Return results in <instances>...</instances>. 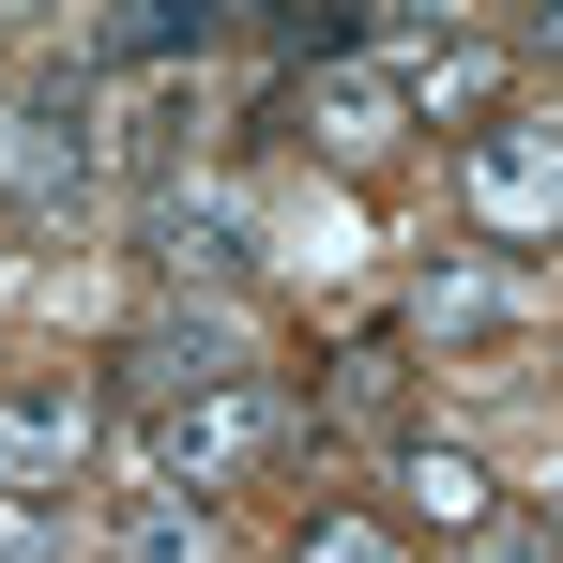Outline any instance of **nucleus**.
Wrapping results in <instances>:
<instances>
[{
  "label": "nucleus",
  "instance_id": "7",
  "mask_svg": "<svg viewBox=\"0 0 563 563\" xmlns=\"http://www.w3.org/2000/svg\"><path fill=\"white\" fill-rule=\"evenodd\" d=\"M380 77H396L411 122H472V137L503 122V46H472V31H396V62H380Z\"/></svg>",
  "mask_w": 563,
  "mask_h": 563
},
{
  "label": "nucleus",
  "instance_id": "8",
  "mask_svg": "<svg viewBox=\"0 0 563 563\" xmlns=\"http://www.w3.org/2000/svg\"><path fill=\"white\" fill-rule=\"evenodd\" d=\"M396 122H411V107H396L380 62H335L320 92H289V137H320L335 168H380V153H396Z\"/></svg>",
  "mask_w": 563,
  "mask_h": 563
},
{
  "label": "nucleus",
  "instance_id": "13",
  "mask_svg": "<svg viewBox=\"0 0 563 563\" xmlns=\"http://www.w3.org/2000/svg\"><path fill=\"white\" fill-rule=\"evenodd\" d=\"M289 563H411V549H396L380 518H351V503H335V518H305V549H289Z\"/></svg>",
  "mask_w": 563,
  "mask_h": 563
},
{
  "label": "nucleus",
  "instance_id": "9",
  "mask_svg": "<svg viewBox=\"0 0 563 563\" xmlns=\"http://www.w3.org/2000/svg\"><path fill=\"white\" fill-rule=\"evenodd\" d=\"M518 305H533L518 260H427V289H411V320H427V335H503Z\"/></svg>",
  "mask_w": 563,
  "mask_h": 563
},
{
  "label": "nucleus",
  "instance_id": "6",
  "mask_svg": "<svg viewBox=\"0 0 563 563\" xmlns=\"http://www.w3.org/2000/svg\"><path fill=\"white\" fill-rule=\"evenodd\" d=\"M92 396H77V380H31V396H0V487H15V503H46V487H77V472H92Z\"/></svg>",
  "mask_w": 563,
  "mask_h": 563
},
{
  "label": "nucleus",
  "instance_id": "11",
  "mask_svg": "<svg viewBox=\"0 0 563 563\" xmlns=\"http://www.w3.org/2000/svg\"><path fill=\"white\" fill-rule=\"evenodd\" d=\"M122 563H213V503L198 487H137L122 503Z\"/></svg>",
  "mask_w": 563,
  "mask_h": 563
},
{
  "label": "nucleus",
  "instance_id": "15",
  "mask_svg": "<svg viewBox=\"0 0 563 563\" xmlns=\"http://www.w3.org/2000/svg\"><path fill=\"white\" fill-rule=\"evenodd\" d=\"M472 563H563V549H549V533H487Z\"/></svg>",
  "mask_w": 563,
  "mask_h": 563
},
{
  "label": "nucleus",
  "instance_id": "12",
  "mask_svg": "<svg viewBox=\"0 0 563 563\" xmlns=\"http://www.w3.org/2000/svg\"><path fill=\"white\" fill-rule=\"evenodd\" d=\"M396 380H411V335H351V351H335V411L380 427V411H396Z\"/></svg>",
  "mask_w": 563,
  "mask_h": 563
},
{
  "label": "nucleus",
  "instance_id": "4",
  "mask_svg": "<svg viewBox=\"0 0 563 563\" xmlns=\"http://www.w3.org/2000/svg\"><path fill=\"white\" fill-rule=\"evenodd\" d=\"M275 442H289V396L275 380H229V396H184V411H168L153 457H168V487H229V472H260Z\"/></svg>",
  "mask_w": 563,
  "mask_h": 563
},
{
  "label": "nucleus",
  "instance_id": "3",
  "mask_svg": "<svg viewBox=\"0 0 563 563\" xmlns=\"http://www.w3.org/2000/svg\"><path fill=\"white\" fill-rule=\"evenodd\" d=\"M92 168H107V137H92V92H77V77H46V92L0 107V184L31 198V213L92 198Z\"/></svg>",
  "mask_w": 563,
  "mask_h": 563
},
{
  "label": "nucleus",
  "instance_id": "1",
  "mask_svg": "<svg viewBox=\"0 0 563 563\" xmlns=\"http://www.w3.org/2000/svg\"><path fill=\"white\" fill-rule=\"evenodd\" d=\"M457 198L487 244H563V122H487L457 137Z\"/></svg>",
  "mask_w": 563,
  "mask_h": 563
},
{
  "label": "nucleus",
  "instance_id": "10",
  "mask_svg": "<svg viewBox=\"0 0 563 563\" xmlns=\"http://www.w3.org/2000/svg\"><path fill=\"white\" fill-rule=\"evenodd\" d=\"M396 503L442 518V533H487V472H472L457 442H396Z\"/></svg>",
  "mask_w": 563,
  "mask_h": 563
},
{
  "label": "nucleus",
  "instance_id": "2",
  "mask_svg": "<svg viewBox=\"0 0 563 563\" xmlns=\"http://www.w3.org/2000/svg\"><path fill=\"white\" fill-rule=\"evenodd\" d=\"M229 380H260V335H244L229 305H153V320L122 335V396H153V411L229 396Z\"/></svg>",
  "mask_w": 563,
  "mask_h": 563
},
{
  "label": "nucleus",
  "instance_id": "14",
  "mask_svg": "<svg viewBox=\"0 0 563 563\" xmlns=\"http://www.w3.org/2000/svg\"><path fill=\"white\" fill-rule=\"evenodd\" d=\"M0 563H62V533H46V503H15V487H0Z\"/></svg>",
  "mask_w": 563,
  "mask_h": 563
},
{
  "label": "nucleus",
  "instance_id": "5",
  "mask_svg": "<svg viewBox=\"0 0 563 563\" xmlns=\"http://www.w3.org/2000/svg\"><path fill=\"white\" fill-rule=\"evenodd\" d=\"M137 244L168 260V289H213V305H229L244 260H260V229H244V198H229V184H168L153 213H137Z\"/></svg>",
  "mask_w": 563,
  "mask_h": 563
}]
</instances>
